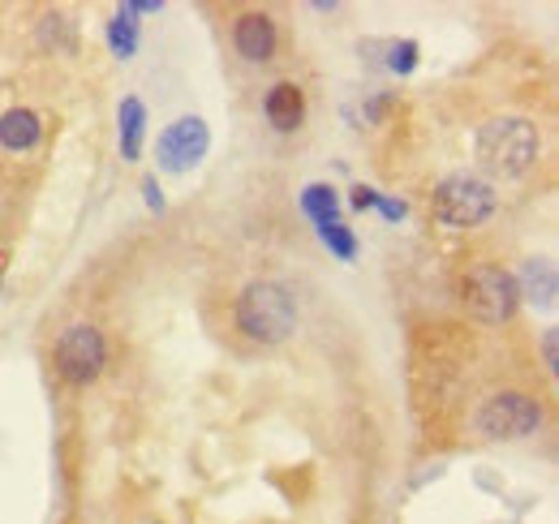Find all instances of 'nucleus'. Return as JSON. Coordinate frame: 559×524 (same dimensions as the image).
I'll list each match as a JSON object with an SVG mask.
<instances>
[{
	"label": "nucleus",
	"instance_id": "1",
	"mask_svg": "<svg viewBox=\"0 0 559 524\" xmlns=\"http://www.w3.org/2000/svg\"><path fill=\"white\" fill-rule=\"evenodd\" d=\"M237 331L254 344H284L297 327V297L280 279H254L237 297Z\"/></svg>",
	"mask_w": 559,
	"mask_h": 524
},
{
	"label": "nucleus",
	"instance_id": "2",
	"mask_svg": "<svg viewBox=\"0 0 559 524\" xmlns=\"http://www.w3.org/2000/svg\"><path fill=\"white\" fill-rule=\"evenodd\" d=\"M478 159L495 177H525L538 159V130L525 117H495L478 130Z\"/></svg>",
	"mask_w": 559,
	"mask_h": 524
},
{
	"label": "nucleus",
	"instance_id": "13",
	"mask_svg": "<svg viewBox=\"0 0 559 524\" xmlns=\"http://www.w3.org/2000/svg\"><path fill=\"white\" fill-rule=\"evenodd\" d=\"M301 211L314 219V228L336 224V215H341V194H336L328 181H314V186L301 190Z\"/></svg>",
	"mask_w": 559,
	"mask_h": 524
},
{
	"label": "nucleus",
	"instance_id": "19",
	"mask_svg": "<svg viewBox=\"0 0 559 524\" xmlns=\"http://www.w3.org/2000/svg\"><path fill=\"white\" fill-rule=\"evenodd\" d=\"M374 206L383 211V219H401V215H405V202H392V198H379Z\"/></svg>",
	"mask_w": 559,
	"mask_h": 524
},
{
	"label": "nucleus",
	"instance_id": "17",
	"mask_svg": "<svg viewBox=\"0 0 559 524\" xmlns=\"http://www.w3.org/2000/svg\"><path fill=\"white\" fill-rule=\"evenodd\" d=\"M357 211H370L374 202H379V190H370V186H353V198H349Z\"/></svg>",
	"mask_w": 559,
	"mask_h": 524
},
{
	"label": "nucleus",
	"instance_id": "3",
	"mask_svg": "<svg viewBox=\"0 0 559 524\" xmlns=\"http://www.w3.org/2000/svg\"><path fill=\"white\" fill-rule=\"evenodd\" d=\"M461 306L487 323V327H503L512 323L516 306H521V288H516V275L508 266H495V262H478L461 275Z\"/></svg>",
	"mask_w": 559,
	"mask_h": 524
},
{
	"label": "nucleus",
	"instance_id": "15",
	"mask_svg": "<svg viewBox=\"0 0 559 524\" xmlns=\"http://www.w3.org/2000/svg\"><path fill=\"white\" fill-rule=\"evenodd\" d=\"M319 241H323L336 259H345V262L357 259V237H353V228H345L341 219H336V224H323V228H319Z\"/></svg>",
	"mask_w": 559,
	"mask_h": 524
},
{
	"label": "nucleus",
	"instance_id": "4",
	"mask_svg": "<svg viewBox=\"0 0 559 524\" xmlns=\"http://www.w3.org/2000/svg\"><path fill=\"white\" fill-rule=\"evenodd\" d=\"M490 211H495V190L478 172H452L430 194V215L443 228H478Z\"/></svg>",
	"mask_w": 559,
	"mask_h": 524
},
{
	"label": "nucleus",
	"instance_id": "12",
	"mask_svg": "<svg viewBox=\"0 0 559 524\" xmlns=\"http://www.w3.org/2000/svg\"><path fill=\"white\" fill-rule=\"evenodd\" d=\"M121 159L126 164H134L142 155V138H146V108H142V99H121Z\"/></svg>",
	"mask_w": 559,
	"mask_h": 524
},
{
	"label": "nucleus",
	"instance_id": "7",
	"mask_svg": "<svg viewBox=\"0 0 559 524\" xmlns=\"http://www.w3.org/2000/svg\"><path fill=\"white\" fill-rule=\"evenodd\" d=\"M211 146V130L203 117H177L168 130L159 133L155 142V155H159V168L164 172H186L194 168Z\"/></svg>",
	"mask_w": 559,
	"mask_h": 524
},
{
	"label": "nucleus",
	"instance_id": "18",
	"mask_svg": "<svg viewBox=\"0 0 559 524\" xmlns=\"http://www.w3.org/2000/svg\"><path fill=\"white\" fill-rule=\"evenodd\" d=\"M142 194H146V206H151V211H164V194H159V181H155V177L142 181Z\"/></svg>",
	"mask_w": 559,
	"mask_h": 524
},
{
	"label": "nucleus",
	"instance_id": "10",
	"mask_svg": "<svg viewBox=\"0 0 559 524\" xmlns=\"http://www.w3.org/2000/svg\"><path fill=\"white\" fill-rule=\"evenodd\" d=\"M39 138H44L39 112H31V108H9V112L0 117V146H4V151H13V155L35 151Z\"/></svg>",
	"mask_w": 559,
	"mask_h": 524
},
{
	"label": "nucleus",
	"instance_id": "6",
	"mask_svg": "<svg viewBox=\"0 0 559 524\" xmlns=\"http://www.w3.org/2000/svg\"><path fill=\"white\" fill-rule=\"evenodd\" d=\"M108 366V340L91 323H73L57 340V374L70 388H91Z\"/></svg>",
	"mask_w": 559,
	"mask_h": 524
},
{
	"label": "nucleus",
	"instance_id": "20",
	"mask_svg": "<svg viewBox=\"0 0 559 524\" xmlns=\"http://www.w3.org/2000/svg\"><path fill=\"white\" fill-rule=\"evenodd\" d=\"M543 348H547V366L556 370V331H547V340H543Z\"/></svg>",
	"mask_w": 559,
	"mask_h": 524
},
{
	"label": "nucleus",
	"instance_id": "14",
	"mask_svg": "<svg viewBox=\"0 0 559 524\" xmlns=\"http://www.w3.org/2000/svg\"><path fill=\"white\" fill-rule=\"evenodd\" d=\"M108 48H112V57H121V61H130L134 52H139V17L121 4L117 13H112V22H108Z\"/></svg>",
	"mask_w": 559,
	"mask_h": 524
},
{
	"label": "nucleus",
	"instance_id": "16",
	"mask_svg": "<svg viewBox=\"0 0 559 524\" xmlns=\"http://www.w3.org/2000/svg\"><path fill=\"white\" fill-rule=\"evenodd\" d=\"M388 52H392V57H388V69H392V73L405 78V73L418 69V44H414V39H401V44H392Z\"/></svg>",
	"mask_w": 559,
	"mask_h": 524
},
{
	"label": "nucleus",
	"instance_id": "11",
	"mask_svg": "<svg viewBox=\"0 0 559 524\" xmlns=\"http://www.w3.org/2000/svg\"><path fill=\"white\" fill-rule=\"evenodd\" d=\"M516 288H521L525 301L551 306V301H556V266L547 259H530L521 266V275H516Z\"/></svg>",
	"mask_w": 559,
	"mask_h": 524
},
{
	"label": "nucleus",
	"instance_id": "5",
	"mask_svg": "<svg viewBox=\"0 0 559 524\" xmlns=\"http://www.w3.org/2000/svg\"><path fill=\"white\" fill-rule=\"evenodd\" d=\"M543 400H534L530 392H495L490 400H483L474 430L483 439H530L543 426Z\"/></svg>",
	"mask_w": 559,
	"mask_h": 524
},
{
	"label": "nucleus",
	"instance_id": "9",
	"mask_svg": "<svg viewBox=\"0 0 559 524\" xmlns=\"http://www.w3.org/2000/svg\"><path fill=\"white\" fill-rule=\"evenodd\" d=\"M263 112L272 121V130L280 133H293L301 121H306V91L297 82H276L263 99Z\"/></svg>",
	"mask_w": 559,
	"mask_h": 524
},
{
	"label": "nucleus",
	"instance_id": "8",
	"mask_svg": "<svg viewBox=\"0 0 559 524\" xmlns=\"http://www.w3.org/2000/svg\"><path fill=\"white\" fill-rule=\"evenodd\" d=\"M276 22H272V13H263V9H246L237 22H233V48H237V57L241 61H250V66H267L272 57H276Z\"/></svg>",
	"mask_w": 559,
	"mask_h": 524
}]
</instances>
